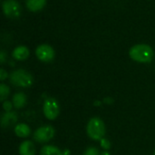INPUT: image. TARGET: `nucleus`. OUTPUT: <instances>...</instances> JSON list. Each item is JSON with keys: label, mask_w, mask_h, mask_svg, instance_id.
Masks as SVG:
<instances>
[{"label": "nucleus", "mask_w": 155, "mask_h": 155, "mask_svg": "<svg viewBox=\"0 0 155 155\" xmlns=\"http://www.w3.org/2000/svg\"><path fill=\"white\" fill-rule=\"evenodd\" d=\"M130 57L138 63H150L153 57V48L145 44H138L131 47L129 50Z\"/></svg>", "instance_id": "f257e3e1"}, {"label": "nucleus", "mask_w": 155, "mask_h": 155, "mask_svg": "<svg viewBox=\"0 0 155 155\" xmlns=\"http://www.w3.org/2000/svg\"><path fill=\"white\" fill-rule=\"evenodd\" d=\"M86 132L88 136L94 141H101L105 134V125L99 117H93L89 120Z\"/></svg>", "instance_id": "f03ea898"}, {"label": "nucleus", "mask_w": 155, "mask_h": 155, "mask_svg": "<svg viewBox=\"0 0 155 155\" xmlns=\"http://www.w3.org/2000/svg\"><path fill=\"white\" fill-rule=\"evenodd\" d=\"M10 82L12 84L18 87H29L33 84V76L24 69H17L10 74Z\"/></svg>", "instance_id": "7ed1b4c3"}, {"label": "nucleus", "mask_w": 155, "mask_h": 155, "mask_svg": "<svg viewBox=\"0 0 155 155\" xmlns=\"http://www.w3.org/2000/svg\"><path fill=\"white\" fill-rule=\"evenodd\" d=\"M43 112L48 120H55L60 113L58 102L54 98H48L45 101L43 105Z\"/></svg>", "instance_id": "20e7f679"}, {"label": "nucleus", "mask_w": 155, "mask_h": 155, "mask_svg": "<svg viewBox=\"0 0 155 155\" xmlns=\"http://www.w3.org/2000/svg\"><path fill=\"white\" fill-rule=\"evenodd\" d=\"M2 9L5 16L9 18H17L21 15V5L16 0H5L2 4Z\"/></svg>", "instance_id": "39448f33"}, {"label": "nucleus", "mask_w": 155, "mask_h": 155, "mask_svg": "<svg viewBox=\"0 0 155 155\" xmlns=\"http://www.w3.org/2000/svg\"><path fill=\"white\" fill-rule=\"evenodd\" d=\"M54 129L51 125L39 127L34 134V139L37 143H47L54 136Z\"/></svg>", "instance_id": "423d86ee"}, {"label": "nucleus", "mask_w": 155, "mask_h": 155, "mask_svg": "<svg viewBox=\"0 0 155 155\" xmlns=\"http://www.w3.org/2000/svg\"><path fill=\"white\" fill-rule=\"evenodd\" d=\"M35 54L40 61L45 63H49L53 61L54 58V50L51 45L43 44L36 47Z\"/></svg>", "instance_id": "0eeeda50"}, {"label": "nucleus", "mask_w": 155, "mask_h": 155, "mask_svg": "<svg viewBox=\"0 0 155 155\" xmlns=\"http://www.w3.org/2000/svg\"><path fill=\"white\" fill-rule=\"evenodd\" d=\"M16 122H17V114L14 112H5L1 119V124L3 128L11 127Z\"/></svg>", "instance_id": "6e6552de"}, {"label": "nucleus", "mask_w": 155, "mask_h": 155, "mask_svg": "<svg viewBox=\"0 0 155 155\" xmlns=\"http://www.w3.org/2000/svg\"><path fill=\"white\" fill-rule=\"evenodd\" d=\"M30 52L29 49L26 46L24 45H20L17 46L14 49L13 53H12V56L17 60V61H25L29 57Z\"/></svg>", "instance_id": "1a4fd4ad"}, {"label": "nucleus", "mask_w": 155, "mask_h": 155, "mask_svg": "<svg viewBox=\"0 0 155 155\" xmlns=\"http://www.w3.org/2000/svg\"><path fill=\"white\" fill-rule=\"evenodd\" d=\"M19 154L20 155H35V147L31 141H25L19 146Z\"/></svg>", "instance_id": "9d476101"}, {"label": "nucleus", "mask_w": 155, "mask_h": 155, "mask_svg": "<svg viewBox=\"0 0 155 155\" xmlns=\"http://www.w3.org/2000/svg\"><path fill=\"white\" fill-rule=\"evenodd\" d=\"M26 102H27V98L24 93H16L15 94H14L12 98V103L14 104V107L16 109L23 108L26 104Z\"/></svg>", "instance_id": "9b49d317"}, {"label": "nucleus", "mask_w": 155, "mask_h": 155, "mask_svg": "<svg viewBox=\"0 0 155 155\" xmlns=\"http://www.w3.org/2000/svg\"><path fill=\"white\" fill-rule=\"evenodd\" d=\"M46 0H25V5L27 8L32 12L40 11L45 7Z\"/></svg>", "instance_id": "f8f14e48"}, {"label": "nucleus", "mask_w": 155, "mask_h": 155, "mask_svg": "<svg viewBox=\"0 0 155 155\" xmlns=\"http://www.w3.org/2000/svg\"><path fill=\"white\" fill-rule=\"evenodd\" d=\"M15 134L16 136L21 138L28 137L31 134V130L26 124H19L15 127Z\"/></svg>", "instance_id": "ddd939ff"}, {"label": "nucleus", "mask_w": 155, "mask_h": 155, "mask_svg": "<svg viewBox=\"0 0 155 155\" xmlns=\"http://www.w3.org/2000/svg\"><path fill=\"white\" fill-rule=\"evenodd\" d=\"M40 155H64L62 151L54 145H45L41 149Z\"/></svg>", "instance_id": "4468645a"}, {"label": "nucleus", "mask_w": 155, "mask_h": 155, "mask_svg": "<svg viewBox=\"0 0 155 155\" xmlns=\"http://www.w3.org/2000/svg\"><path fill=\"white\" fill-rule=\"evenodd\" d=\"M9 94H10L9 87L5 84H0V101L5 102V99L9 95Z\"/></svg>", "instance_id": "2eb2a0df"}, {"label": "nucleus", "mask_w": 155, "mask_h": 155, "mask_svg": "<svg viewBox=\"0 0 155 155\" xmlns=\"http://www.w3.org/2000/svg\"><path fill=\"white\" fill-rule=\"evenodd\" d=\"M83 155H100V153L97 148L95 147H89L87 148Z\"/></svg>", "instance_id": "dca6fc26"}, {"label": "nucleus", "mask_w": 155, "mask_h": 155, "mask_svg": "<svg viewBox=\"0 0 155 155\" xmlns=\"http://www.w3.org/2000/svg\"><path fill=\"white\" fill-rule=\"evenodd\" d=\"M13 106H14L13 103H11V102H9V101H5V102L3 103V109H4L5 112H11Z\"/></svg>", "instance_id": "f3484780"}, {"label": "nucleus", "mask_w": 155, "mask_h": 155, "mask_svg": "<svg viewBox=\"0 0 155 155\" xmlns=\"http://www.w3.org/2000/svg\"><path fill=\"white\" fill-rule=\"evenodd\" d=\"M100 144H101V146H102L104 149H105V150H108V149H110V147H111L110 142L108 141V139H105V138H103V139L100 141Z\"/></svg>", "instance_id": "a211bd4d"}, {"label": "nucleus", "mask_w": 155, "mask_h": 155, "mask_svg": "<svg viewBox=\"0 0 155 155\" xmlns=\"http://www.w3.org/2000/svg\"><path fill=\"white\" fill-rule=\"evenodd\" d=\"M8 74H7V72H5L3 68L0 69V80L1 81H4L7 78Z\"/></svg>", "instance_id": "6ab92c4d"}, {"label": "nucleus", "mask_w": 155, "mask_h": 155, "mask_svg": "<svg viewBox=\"0 0 155 155\" xmlns=\"http://www.w3.org/2000/svg\"><path fill=\"white\" fill-rule=\"evenodd\" d=\"M5 61V53L4 51H1V53H0V62H1V64H4Z\"/></svg>", "instance_id": "aec40b11"}, {"label": "nucleus", "mask_w": 155, "mask_h": 155, "mask_svg": "<svg viewBox=\"0 0 155 155\" xmlns=\"http://www.w3.org/2000/svg\"><path fill=\"white\" fill-rule=\"evenodd\" d=\"M153 155H155V151H154V154H153Z\"/></svg>", "instance_id": "412c9836"}]
</instances>
